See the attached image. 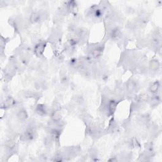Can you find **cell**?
<instances>
[{"instance_id": "obj_1", "label": "cell", "mask_w": 162, "mask_h": 162, "mask_svg": "<svg viewBox=\"0 0 162 162\" xmlns=\"http://www.w3.org/2000/svg\"><path fill=\"white\" fill-rule=\"evenodd\" d=\"M86 15L91 19L98 20L104 17V12L101 5H94L87 10Z\"/></svg>"}, {"instance_id": "obj_2", "label": "cell", "mask_w": 162, "mask_h": 162, "mask_svg": "<svg viewBox=\"0 0 162 162\" xmlns=\"http://www.w3.org/2000/svg\"><path fill=\"white\" fill-rule=\"evenodd\" d=\"M104 49H105V44L101 43L90 46L88 49L89 56L92 58L98 59L102 55Z\"/></svg>"}, {"instance_id": "obj_3", "label": "cell", "mask_w": 162, "mask_h": 162, "mask_svg": "<svg viewBox=\"0 0 162 162\" xmlns=\"http://www.w3.org/2000/svg\"><path fill=\"white\" fill-rule=\"evenodd\" d=\"M122 33L118 27H113L110 29L108 31V36L114 40H120L122 38Z\"/></svg>"}, {"instance_id": "obj_4", "label": "cell", "mask_w": 162, "mask_h": 162, "mask_svg": "<svg viewBox=\"0 0 162 162\" xmlns=\"http://www.w3.org/2000/svg\"><path fill=\"white\" fill-rule=\"evenodd\" d=\"M36 137V130L31 127L27 129L22 136V139L26 141H31Z\"/></svg>"}, {"instance_id": "obj_5", "label": "cell", "mask_w": 162, "mask_h": 162, "mask_svg": "<svg viewBox=\"0 0 162 162\" xmlns=\"http://www.w3.org/2000/svg\"><path fill=\"white\" fill-rule=\"evenodd\" d=\"M44 14L40 12H34L29 17V21L33 24H36L43 20Z\"/></svg>"}, {"instance_id": "obj_6", "label": "cell", "mask_w": 162, "mask_h": 162, "mask_svg": "<svg viewBox=\"0 0 162 162\" xmlns=\"http://www.w3.org/2000/svg\"><path fill=\"white\" fill-rule=\"evenodd\" d=\"M46 47V42L45 41H41L36 44L34 49V53L36 54V55L38 57L42 56L44 52Z\"/></svg>"}, {"instance_id": "obj_7", "label": "cell", "mask_w": 162, "mask_h": 162, "mask_svg": "<svg viewBox=\"0 0 162 162\" xmlns=\"http://www.w3.org/2000/svg\"><path fill=\"white\" fill-rule=\"evenodd\" d=\"M17 101L15 99L11 96H8L6 99L5 100L3 103V107L4 108H8L10 107H13L16 105Z\"/></svg>"}, {"instance_id": "obj_8", "label": "cell", "mask_w": 162, "mask_h": 162, "mask_svg": "<svg viewBox=\"0 0 162 162\" xmlns=\"http://www.w3.org/2000/svg\"><path fill=\"white\" fill-rule=\"evenodd\" d=\"M35 111L38 115H42V116L45 115L48 113V109L47 108L46 106L44 105H40V104L37 105Z\"/></svg>"}, {"instance_id": "obj_9", "label": "cell", "mask_w": 162, "mask_h": 162, "mask_svg": "<svg viewBox=\"0 0 162 162\" xmlns=\"http://www.w3.org/2000/svg\"><path fill=\"white\" fill-rule=\"evenodd\" d=\"M51 117H52V120L53 122L58 123L60 122L61 119H62V115L60 110H56L53 111L52 115H51Z\"/></svg>"}, {"instance_id": "obj_10", "label": "cell", "mask_w": 162, "mask_h": 162, "mask_svg": "<svg viewBox=\"0 0 162 162\" xmlns=\"http://www.w3.org/2000/svg\"><path fill=\"white\" fill-rule=\"evenodd\" d=\"M137 85L136 83L135 82L134 80H129V82L127 83L126 88H127V90L129 93H133L135 92V91L137 89Z\"/></svg>"}, {"instance_id": "obj_11", "label": "cell", "mask_w": 162, "mask_h": 162, "mask_svg": "<svg viewBox=\"0 0 162 162\" xmlns=\"http://www.w3.org/2000/svg\"><path fill=\"white\" fill-rule=\"evenodd\" d=\"M17 117L20 120H25L28 118V114L27 111L24 109H20L17 113Z\"/></svg>"}, {"instance_id": "obj_12", "label": "cell", "mask_w": 162, "mask_h": 162, "mask_svg": "<svg viewBox=\"0 0 162 162\" xmlns=\"http://www.w3.org/2000/svg\"><path fill=\"white\" fill-rule=\"evenodd\" d=\"M160 87V83L158 81H156V82L153 83L149 87V92L153 94H156L158 91Z\"/></svg>"}, {"instance_id": "obj_13", "label": "cell", "mask_w": 162, "mask_h": 162, "mask_svg": "<svg viewBox=\"0 0 162 162\" xmlns=\"http://www.w3.org/2000/svg\"><path fill=\"white\" fill-rule=\"evenodd\" d=\"M160 68V63L157 60H153L149 63V68L152 71H156Z\"/></svg>"}]
</instances>
